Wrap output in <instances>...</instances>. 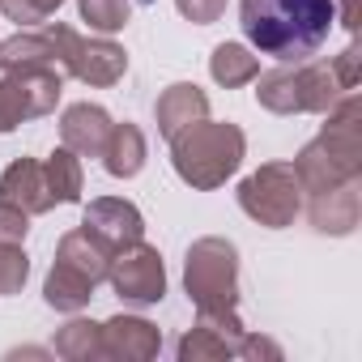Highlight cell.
Here are the masks:
<instances>
[{"label":"cell","instance_id":"8fae6325","mask_svg":"<svg viewBox=\"0 0 362 362\" xmlns=\"http://www.w3.org/2000/svg\"><path fill=\"white\" fill-rule=\"evenodd\" d=\"M98 337H103V358L119 362H149L162 349V332L141 315H111L107 324H98Z\"/></svg>","mask_w":362,"mask_h":362},{"label":"cell","instance_id":"f546056e","mask_svg":"<svg viewBox=\"0 0 362 362\" xmlns=\"http://www.w3.org/2000/svg\"><path fill=\"white\" fill-rule=\"evenodd\" d=\"M332 5H337V22L354 35L362 26V0H332Z\"/></svg>","mask_w":362,"mask_h":362},{"label":"cell","instance_id":"2e32d148","mask_svg":"<svg viewBox=\"0 0 362 362\" xmlns=\"http://www.w3.org/2000/svg\"><path fill=\"white\" fill-rule=\"evenodd\" d=\"M0 69L5 73H60L56 43L47 30H22L0 43Z\"/></svg>","mask_w":362,"mask_h":362},{"label":"cell","instance_id":"ffe728a7","mask_svg":"<svg viewBox=\"0 0 362 362\" xmlns=\"http://www.w3.org/2000/svg\"><path fill=\"white\" fill-rule=\"evenodd\" d=\"M209 73H214V81H218V86L239 90V86L256 81L260 60H256L243 43H218V47H214V56H209Z\"/></svg>","mask_w":362,"mask_h":362},{"label":"cell","instance_id":"8992f818","mask_svg":"<svg viewBox=\"0 0 362 362\" xmlns=\"http://www.w3.org/2000/svg\"><path fill=\"white\" fill-rule=\"evenodd\" d=\"M345 90L332 77V64L298 60L273 73H256V103L273 115H324Z\"/></svg>","mask_w":362,"mask_h":362},{"label":"cell","instance_id":"603a6c76","mask_svg":"<svg viewBox=\"0 0 362 362\" xmlns=\"http://www.w3.org/2000/svg\"><path fill=\"white\" fill-rule=\"evenodd\" d=\"M22 119H30V103H26V90L18 86V77H0V132H13L22 128Z\"/></svg>","mask_w":362,"mask_h":362},{"label":"cell","instance_id":"3957f363","mask_svg":"<svg viewBox=\"0 0 362 362\" xmlns=\"http://www.w3.org/2000/svg\"><path fill=\"white\" fill-rule=\"evenodd\" d=\"M184 286L197 303V320L222 324L230 332H247L239 320V252L230 239L205 235L188 247L184 260Z\"/></svg>","mask_w":362,"mask_h":362},{"label":"cell","instance_id":"d4e9b609","mask_svg":"<svg viewBox=\"0 0 362 362\" xmlns=\"http://www.w3.org/2000/svg\"><path fill=\"white\" fill-rule=\"evenodd\" d=\"M64 0H0V9H5L9 22L18 26H35V22H47Z\"/></svg>","mask_w":362,"mask_h":362},{"label":"cell","instance_id":"4316f807","mask_svg":"<svg viewBox=\"0 0 362 362\" xmlns=\"http://www.w3.org/2000/svg\"><path fill=\"white\" fill-rule=\"evenodd\" d=\"M30 230V214L9 205V201H0V243H22Z\"/></svg>","mask_w":362,"mask_h":362},{"label":"cell","instance_id":"f1b7e54d","mask_svg":"<svg viewBox=\"0 0 362 362\" xmlns=\"http://www.w3.org/2000/svg\"><path fill=\"white\" fill-rule=\"evenodd\" d=\"M235 358H281V345L269 341V337H256V332H243L239 337V349Z\"/></svg>","mask_w":362,"mask_h":362},{"label":"cell","instance_id":"277c9868","mask_svg":"<svg viewBox=\"0 0 362 362\" xmlns=\"http://www.w3.org/2000/svg\"><path fill=\"white\" fill-rule=\"evenodd\" d=\"M247 153V136L239 124L226 119H201L192 128H184L179 136H170V162L175 175L197 192H214L243 166Z\"/></svg>","mask_w":362,"mask_h":362},{"label":"cell","instance_id":"5bb4252c","mask_svg":"<svg viewBox=\"0 0 362 362\" xmlns=\"http://www.w3.org/2000/svg\"><path fill=\"white\" fill-rule=\"evenodd\" d=\"M0 201H9V205L26 209L30 218L56 209V201H52V192H47L43 162H35V158H18V162H9L5 175H0Z\"/></svg>","mask_w":362,"mask_h":362},{"label":"cell","instance_id":"d6986e66","mask_svg":"<svg viewBox=\"0 0 362 362\" xmlns=\"http://www.w3.org/2000/svg\"><path fill=\"white\" fill-rule=\"evenodd\" d=\"M43 175H47V192L56 205H77L81 201V188H86V175H81V158L73 149H56L47 162H43Z\"/></svg>","mask_w":362,"mask_h":362},{"label":"cell","instance_id":"ac0fdd59","mask_svg":"<svg viewBox=\"0 0 362 362\" xmlns=\"http://www.w3.org/2000/svg\"><path fill=\"white\" fill-rule=\"evenodd\" d=\"M103 166L111 179H132L145 166V132L136 124H111L107 145H103Z\"/></svg>","mask_w":362,"mask_h":362},{"label":"cell","instance_id":"484cf974","mask_svg":"<svg viewBox=\"0 0 362 362\" xmlns=\"http://www.w3.org/2000/svg\"><path fill=\"white\" fill-rule=\"evenodd\" d=\"M328 64H332V77H337L341 90H358V73H362V47H358V39L337 60H328Z\"/></svg>","mask_w":362,"mask_h":362},{"label":"cell","instance_id":"83f0119b","mask_svg":"<svg viewBox=\"0 0 362 362\" xmlns=\"http://www.w3.org/2000/svg\"><path fill=\"white\" fill-rule=\"evenodd\" d=\"M175 9L188 22H197V26H214L226 13V0H175Z\"/></svg>","mask_w":362,"mask_h":362},{"label":"cell","instance_id":"4fadbf2b","mask_svg":"<svg viewBox=\"0 0 362 362\" xmlns=\"http://www.w3.org/2000/svg\"><path fill=\"white\" fill-rule=\"evenodd\" d=\"M153 119H158V132L170 141V136H179L184 128L209 119V94L201 86H192V81H175L153 103Z\"/></svg>","mask_w":362,"mask_h":362},{"label":"cell","instance_id":"cb8c5ba5","mask_svg":"<svg viewBox=\"0 0 362 362\" xmlns=\"http://www.w3.org/2000/svg\"><path fill=\"white\" fill-rule=\"evenodd\" d=\"M30 277V260L22 243H0V294H18Z\"/></svg>","mask_w":362,"mask_h":362},{"label":"cell","instance_id":"44dd1931","mask_svg":"<svg viewBox=\"0 0 362 362\" xmlns=\"http://www.w3.org/2000/svg\"><path fill=\"white\" fill-rule=\"evenodd\" d=\"M56 354L69 358V362H90V358H103V337H98V324L94 320H69L60 332H56Z\"/></svg>","mask_w":362,"mask_h":362},{"label":"cell","instance_id":"7c38bea8","mask_svg":"<svg viewBox=\"0 0 362 362\" xmlns=\"http://www.w3.org/2000/svg\"><path fill=\"white\" fill-rule=\"evenodd\" d=\"M307 218L320 235H354L358 218H362V179L337 184L328 192H315L307 205Z\"/></svg>","mask_w":362,"mask_h":362},{"label":"cell","instance_id":"ba28073f","mask_svg":"<svg viewBox=\"0 0 362 362\" xmlns=\"http://www.w3.org/2000/svg\"><path fill=\"white\" fill-rule=\"evenodd\" d=\"M47 35L56 43V60H60L64 77H77L86 86L107 90L128 73V52L111 39H86L73 26H47Z\"/></svg>","mask_w":362,"mask_h":362},{"label":"cell","instance_id":"30bf717a","mask_svg":"<svg viewBox=\"0 0 362 362\" xmlns=\"http://www.w3.org/2000/svg\"><path fill=\"white\" fill-rule=\"evenodd\" d=\"M81 226L94 230L111 252H115V247H128V243H136V239H145V218H141V209H136L132 201H124V197H98V201H90Z\"/></svg>","mask_w":362,"mask_h":362},{"label":"cell","instance_id":"e0dca14e","mask_svg":"<svg viewBox=\"0 0 362 362\" xmlns=\"http://www.w3.org/2000/svg\"><path fill=\"white\" fill-rule=\"evenodd\" d=\"M239 337H243V332H230V328H222V324L197 320V328H188L184 337H179L175 354H179V362H218V358H235Z\"/></svg>","mask_w":362,"mask_h":362},{"label":"cell","instance_id":"52a82bcc","mask_svg":"<svg viewBox=\"0 0 362 362\" xmlns=\"http://www.w3.org/2000/svg\"><path fill=\"white\" fill-rule=\"evenodd\" d=\"M239 209L269 230L290 226L303 209V184H298L294 166L290 162H264L260 170H252L239 184Z\"/></svg>","mask_w":362,"mask_h":362},{"label":"cell","instance_id":"9c48e42d","mask_svg":"<svg viewBox=\"0 0 362 362\" xmlns=\"http://www.w3.org/2000/svg\"><path fill=\"white\" fill-rule=\"evenodd\" d=\"M107 281L115 286V294L132 307H153L162 303L166 294V269H162V256L158 247H149L145 239L128 243V247H115L111 252V269H107Z\"/></svg>","mask_w":362,"mask_h":362},{"label":"cell","instance_id":"7a4b0ae2","mask_svg":"<svg viewBox=\"0 0 362 362\" xmlns=\"http://www.w3.org/2000/svg\"><path fill=\"white\" fill-rule=\"evenodd\" d=\"M324 115L328 124L290 162L307 197L349 184V179H362V98L358 90H345Z\"/></svg>","mask_w":362,"mask_h":362},{"label":"cell","instance_id":"5b68a950","mask_svg":"<svg viewBox=\"0 0 362 362\" xmlns=\"http://www.w3.org/2000/svg\"><path fill=\"white\" fill-rule=\"evenodd\" d=\"M107 269H111V247L86 226L69 230L56 243V260H52V273L43 281L47 307H56L64 315H77L81 307H90L98 281H107Z\"/></svg>","mask_w":362,"mask_h":362},{"label":"cell","instance_id":"6da1fadb","mask_svg":"<svg viewBox=\"0 0 362 362\" xmlns=\"http://www.w3.org/2000/svg\"><path fill=\"white\" fill-rule=\"evenodd\" d=\"M239 22L256 52L273 56L277 64H298L328 43L337 5L332 0H243Z\"/></svg>","mask_w":362,"mask_h":362},{"label":"cell","instance_id":"7402d4cb","mask_svg":"<svg viewBox=\"0 0 362 362\" xmlns=\"http://www.w3.org/2000/svg\"><path fill=\"white\" fill-rule=\"evenodd\" d=\"M77 9H81V22H90V30L115 35V30L128 26L132 0H77Z\"/></svg>","mask_w":362,"mask_h":362},{"label":"cell","instance_id":"9a60e30c","mask_svg":"<svg viewBox=\"0 0 362 362\" xmlns=\"http://www.w3.org/2000/svg\"><path fill=\"white\" fill-rule=\"evenodd\" d=\"M107 132H111V115L98 103H73L60 115V141L77 158H98L107 145Z\"/></svg>","mask_w":362,"mask_h":362}]
</instances>
